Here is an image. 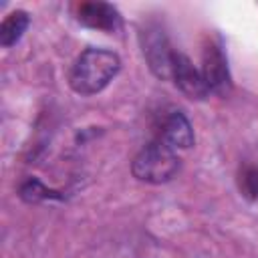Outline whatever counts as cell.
Masks as SVG:
<instances>
[{"mask_svg": "<svg viewBox=\"0 0 258 258\" xmlns=\"http://www.w3.org/2000/svg\"><path fill=\"white\" fill-rule=\"evenodd\" d=\"M179 169V157L175 149H171L161 139L147 143L131 163V173L135 179L145 183H165Z\"/></svg>", "mask_w": 258, "mask_h": 258, "instance_id": "2", "label": "cell"}, {"mask_svg": "<svg viewBox=\"0 0 258 258\" xmlns=\"http://www.w3.org/2000/svg\"><path fill=\"white\" fill-rule=\"evenodd\" d=\"M171 81L175 83V87L187 97V99H194V101H202L210 95L206 83H204V77L200 73V69L194 67V62L181 54V52H175L173 56V69H171Z\"/></svg>", "mask_w": 258, "mask_h": 258, "instance_id": "5", "label": "cell"}, {"mask_svg": "<svg viewBox=\"0 0 258 258\" xmlns=\"http://www.w3.org/2000/svg\"><path fill=\"white\" fill-rule=\"evenodd\" d=\"M20 198L24 202H30V204H38V202H44V200H52V198H60L56 191L44 187L38 179L30 177L26 179L22 185H20Z\"/></svg>", "mask_w": 258, "mask_h": 258, "instance_id": "9", "label": "cell"}, {"mask_svg": "<svg viewBox=\"0 0 258 258\" xmlns=\"http://www.w3.org/2000/svg\"><path fill=\"white\" fill-rule=\"evenodd\" d=\"M163 143H167L171 149H189L194 145V129L187 117L181 111H171L163 125H161V137Z\"/></svg>", "mask_w": 258, "mask_h": 258, "instance_id": "7", "label": "cell"}, {"mask_svg": "<svg viewBox=\"0 0 258 258\" xmlns=\"http://www.w3.org/2000/svg\"><path fill=\"white\" fill-rule=\"evenodd\" d=\"M238 187L244 198L258 200V167L244 165L238 173Z\"/></svg>", "mask_w": 258, "mask_h": 258, "instance_id": "10", "label": "cell"}, {"mask_svg": "<svg viewBox=\"0 0 258 258\" xmlns=\"http://www.w3.org/2000/svg\"><path fill=\"white\" fill-rule=\"evenodd\" d=\"M121 71V58L107 48L83 50L69 71V85L77 95L91 97L101 93Z\"/></svg>", "mask_w": 258, "mask_h": 258, "instance_id": "1", "label": "cell"}, {"mask_svg": "<svg viewBox=\"0 0 258 258\" xmlns=\"http://www.w3.org/2000/svg\"><path fill=\"white\" fill-rule=\"evenodd\" d=\"M77 20L83 26L103 32H115L121 26V16L117 8L107 2H81L77 8Z\"/></svg>", "mask_w": 258, "mask_h": 258, "instance_id": "6", "label": "cell"}, {"mask_svg": "<svg viewBox=\"0 0 258 258\" xmlns=\"http://www.w3.org/2000/svg\"><path fill=\"white\" fill-rule=\"evenodd\" d=\"M204 83L208 87L210 93L216 95H228L232 89V79H230V71H228V60L226 54L222 52L220 44L216 42H208L204 46V54H202V69H200Z\"/></svg>", "mask_w": 258, "mask_h": 258, "instance_id": "4", "label": "cell"}, {"mask_svg": "<svg viewBox=\"0 0 258 258\" xmlns=\"http://www.w3.org/2000/svg\"><path fill=\"white\" fill-rule=\"evenodd\" d=\"M28 24H30V16H28L24 10H14V12H10V14L2 20V24H0V44H2L4 48L14 46V44L22 38V34L26 32Z\"/></svg>", "mask_w": 258, "mask_h": 258, "instance_id": "8", "label": "cell"}, {"mask_svg": "<svg viewBox=\"0 0 258 258\" xmlns=\"http://www.w3.org/2000/svg\"><path fill=\"white\" fill-rule=\"evenodd\" d=\"M141 50H143V56H145L151 73L157 79H163V81L171 79L175 50H171L169 40L161 28L149 26L141 32Z\"/></svg>", "mask_w": 258, "mask_h": 258, "instance_id": "3", "label": "cell"}]
</instances>
